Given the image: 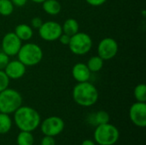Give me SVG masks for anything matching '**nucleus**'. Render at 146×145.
Here are the masks:
<instances>
[{
	"label": "nucleus",
	"instance_id": "f257e3e1",
	"mask_svg": "<svg viewBox=\"0 0 146 145\" xmlns=\"http://www.w3.org/2000/svg\"><path fill=\"white\" fill-rule=\"evenodd\" d=\"M14 122L20 131L33 132L39 126L41 116L35 109L21 105L14 113Z\"/></svg>",
	"mask_w": 146,
	"mask_h": 145
},
{
	"label": "nucleus",
	"instance_id": "f03ea898",
	"mask_svg": "<svg viewBox=\"0 0 146 145\" xmlns=\"http://www.w3.org/2000/svg\"><path fill=\"white\" fill-rule=\"evenodd\" d=\"M74 101L81 107H91L94 105L99 97L97 87L89 81L76 84L72 92Z\"/></svg>",
	"mask_w": 146,
	"mask_h": 145
},
{
	"label": "nucleus",
	"instance_id": "7ed1b4c3",
	"mask_svg": "<svg viewBox=\"0 0 146 145\" xmlns=\"http://www.w3.org/2000/svg\"><path fill=\"white\" fill-rule=\"evenodd\" d=\"M16 56L18 60L26 67H33L42 61L44 53L41 47L37 44L27 43L21 45Z\"/></svg>",
	"mask_w": 146,
	"mask_h": 145
},
{
	"label": "nucleus",
	"instance_id": "20e7f679",
	"mask_svg": "<svg viewBox=\"0 0 146 145\" xmlns=\"http://www.w3.org/2000/svg\"><path fill=\"white\" fill-rule=\"evenodd\" d=\"M22 101L19 91L8 87L0 92V113L14 114L22 105Z\"/></svg>",
	"mask_w": 146,
	"mask_h": 145
},
{
	"label": "nucleus",
	"instance_id": "39448f33",
	"mask_svg": "<svg viewBox=\"0 0 146 145\" xmlns=\"http://www.w3.org/2000/svg\"><path fill=\"white\" fill-rule=\"evenodd\" d=\"M94 141L99 145H114L120 138L118 128L109 123L98 125L96 126L93 133Z\"/></svg>",
	"mask_w": 146,
	"mask_h": 145
},
{
	"label": "nucleus",
	"instance_id": "423d86ee",
	"mask_svg": "<svg viewBox=\"0 0 146 145\" xmlns=\"http://www.w3.org/2000/svg\"><path fill=\"white\" fill-rule=\"evenodd\" d=\"M68 47L73 54L84 56L91 50L92 47V39L89 34L78 32L74 35L71 36Z\"/></svg>",
	"mask_w": 146,
	"mask_h": 145
},
{
	"label": "nucleus",
	"instance_id": "0eeeda50",
	"mask_svg": "<svg viewBox=\"0 0 146 145\" xmlns=\"http://www.w3.org/2000/svg\"><path fill=\"white\" fill-rule=\"evenodd\" d=\"M40 130L44 136L56 137L62 132L65 127L64 121L58 116H50L40 122Z\"/></svg>",
	"mask_w": 146,
	"mask_h": 145
},
{
	"label": "nucleus",
	"instance_id": "6e6552de",
	"mask_svg": "<svg viewBox=\"0 0 146 145\" xmlns=\"http://www.w3.org/2000/svg\"><path fill=\"white\" fill-rule=\"evenodd\" d=\"M39 37L48 42L56 41L62 33V25L54 21H47L43 22L42 26L38 29Z\"/></svg>",
	"mask_w": 146,
	"mask_h": 145
},
{
	"label": "nucleus",
	"instance_id": "1a4fd4ad",
	"mask_svg": "<svg viewBox=\"0 0 146 145\" xmlns=\"http://www.w3.org/2000/svg\"><path fill=\"white\" fill-rule=\"evenodd\" d=\"M119 50V45L115 39L112 38H103L98 46V56L104 61H108L114 58Z\"/></svg>",
	"mask_w": 146,
	"mask_h": 145
},
{
	"label": "nucleus",
	"instance_id": "9d476101",
	"mask_svg": "<svg viewBox=\"0 0 146 145\" xmlns=\"http://www.w3.org/2000/svg\"><path fill=\"white\" fill-rule=\"evenodd\" d=\"M21 45L22 41L14 32H7L2 40V51H3L9 56H15L17 55Z\"/></svg>",
	"mask_w": 146,
	"mask_h": 145
},
{
	"label": "nucleus",
	"instance_id": "9b49d317",
	"mask_svg": "<svg viewBox=\"0 0 146 145\" xmlns=\"http://www.w3.org/2000/svg\"><path fill=\"white\" fill-rule=\"evenodd\" d=\"M129 118L130 121L139 127L146 126V103L136 102L134 103L129 109Z\"/></svg>",
	"mask_w": 146,
	"mask_h": 145
},
{
	"label": "nucleus",
	"instance_id": "f8f14e48",
	"mask_svg": "<svg viewBox=\"0 0 146 145\" xmlns=\"http://www.w3.org/2000/svg\"><path fill=\"white\" fill-rule=\"evenodd\" d=\"M26 68L27 67L19 60H13L9 62L3 71L9 79H19L25 75L27 70Z\"/></svg>",
	"mask_w": 146,
	"mask_h": 145
},
{
	"label": "nucleus",
	"instance_id": "ddd939ff",
	"mask_svg": "<svg viewBox=\"0 0 146 145\" xmlns=\"http://www.w3.org/2000/svg\"><path fill=\"white\" fill-rule=\"evenodd\" d=\"M91 74L92 73L87 68L86 64L83 62L76 63L72 68V76L78 83L89 81Z\"/></svg>",
	"mask_w": 146,
	"mask_h": 145
},
{
	"label": "nucleus",
	"instance_id": "4468645a",
	"mask_svg": "<svg viewBox=\"0 0 146 145\" xmlns=\"http://www.w3.org/2000/svg\"><path fill=\"white\" fill-rule=\"evenodd\" d=\"M110 115L104 111V110H100L96 113L91 114L87 117V122L92 126H98L102 124H106L110 122Z\"/></svg>",
	"mask_w": 146,
	"mask_h": 145
},
{
	"label": "nucleus",
	"instance_id": "2eb2a0df",
	"mask_svg": "<svg viewBox=\"0 0 146 145\" xmlns=\"http://www.w3.org/2000/svg\"><path fill=\"white\" fill-rule=\"evenodd\" d=\"M14 32L21 41H28L33 36V30L32 26L24 23L17 25Z\"/></svg>",
	"mask_w": 146,
	"mask_h": 145
},
{
	"label": "nucleus",
	"instance_id": "dca6fc26",
	"mask_svg": "<svg viewBox=\"0 0 146 145\" xmlns=\"http://www.w3.org/2000/svg\"><path fill=\"white\" fill-rule=\"evenodd\" d=\"M44 11L50 15H56L61 12L62 5L57 0H45L42 3Z\"/></svg>",
	"mask_w": 146,
	"mask_h": 145
},
{
	"label": "nucleus",
	"instance_id": "f3484780",
	"mask_svg": "<svg viewBox=\"0 0 146 145\" xmlns=\"http://www.w3.org/2000/svg\"><path fill=\"white\" fill-rule=\"evenodd\" d=\"M79 28H80L79 23H78L77 20H75L74 18L67 19L62 25V32L67 35H69L70 37L74 35L75 33H77L79 32Z\"/></svg>",
	"mask_w": 146,
	"mask_h": 145
},
{
	"label": "nucleus",
	"instance_id": "a211bd4d",
	"mask_svg": "<svg viewBox=\"0 0 146 145\" xmlns=\"http://www.w3.org/2000/svg\"><path fill=\"white\" fill-rule=\"evenodd\" d=\"M104 63V61L99 56H93L88 60L86 66L91 71V73H97L103 68Z\"/></svg>",
	"mask_w": 146,
	"mask_h": 145
},
{
	"label": "nucleus",
	"instance_id": "6ab92c4d",
	"mask_svg": "<svg viewBox=\"0 0 146 145\" xmlns=\"http://www.w3.org/2000/svg\"><path fill=\"white\" fill-rule=\"evenodd\" d=\"M12 119L9 115L0 113V134H7L12 127Z\"/></svg>",
	"mask_w": 146,
	"mask_h": 145
},
{
	"label": "nucleus",
	"instance_id": "aec40b11",
	"mask_svg": "<svg viewBox=\"0 0 146 145\" xmlns=\"http://www.w3.org/2000/svg\"><path fill=\"white\" fill-rule=\"evenodd\" d=\"M17 145H33L34 137L31 132L21 131L16 137Z\"/></svg>",
	"mask_w": 146,
	"mask_h": 145
},
{
	"label": "nucleus",
	"instance_id": "412c9836",
	"mask_svg": "<svg viewBox=\"0 0 146 145\" xmlns=\"http://www.w3.org/2000/svg\"><path fill=\"white\" fill-rule=\"evenodd\" d=\"M15 6L11 0H0V15L9 16L14 11Z\"/></svg>",
	"mask_w": 146,
	"mask_h": 145
},
{
	"label": "nucleus",
	"instance_id": "4be33fe9",
	"mask_svg": "<svg viewBox=\"0 0 146 145\" xmlns=\"http://www.w3.org/2000/svg\"><path fill=\"white\" fill-rule=\"evenodd\" d=\"M134 97L137 102H146V85L145 84H139L134 88Z\"/></svg>",
	"mask_w": 146,
	"mask_h": 145
},
{
	"label": "nucleus",
	"instance_id": "5701e85b",
	"mask_svg": "<svg viewBox=\"0 0 146 145\" xmlns=\"http://www.w3.org/2000/svg\"><path fill=\"white\" fill-rule=\"evenodd\" d=\"M9 78L3 70H0V92L7 89L9 85Z\"/></svg>",
	"mask_w": 146,
	"mask_h": 145
},
{
	"label": "nucleus",
	"instance_id": "b1692460",
	"mask_svg": "<svg viewBox=\"0 0 146 145\" xmlns=\"http://www.w3.org/2000/svg\"><path fill=\"white\" fill-rule=\"evenodd\" d=\"M9 62V56L3 51H0V70H4Z\"/></svg>",
	"mask_w": 146,
	"mask_h": 145
},
{
	"label": "nucleus",
	"instance_id": "393cba45",
	"mask_svg": "<svg viewBox=\"0 0 146 145\" xmlns=\"http://www.w3.org/2000/svg\"><path fill=\"white\" fill-rule=\"evenodd\" d=\"M40 145H56V140L54 137L44 135V137L40 141Z\"/></svg>",
	"mask_w": 146,
	"mask_h": 145
},
{
	"label": "nucleus",
	"instance_id": "a878e982",
	"mask_svg": "<svg viewBox=\"0 0 146 145\" xmlns=\"http://www.w3.org/2000/svg\"><path fill=\"white\" fill-rule=\"evenodd\" d=\"M43 22L44 21H43V20L40 17L36 16V17H34V18L32 19V21H31V26H32V28L38 29L42 26Z\"/></svg>",
	"mask_w": 146,
	"mask_h": 145
},
{
	"label": "nucleus",
	"instance_id": "bb28decb",
	"mask_svg": "<svg viewBox=\"0 0 146 145\" xmlns=\"http://www.w3.org/2000/svg\"><path fill=\"white\" fill-rule=\"evenodd\" d=\"M70 36L69 35H67V34H65V33H62L61 34V36L59 37V38H58V40L60 41V43L62 44H63V45H68V44H69V41H70Z\"/></svg>",
	"mask_w": 146,
	"mask_h": 145
},
{
	"label": "nucleus",
	"instance_id": "cd10ccee",
	"mask_svg": "<svg viewBox=\"0 0 146 145\" xmlns=\"http://www.w3.org/2000/svg\"><path fill=\"white\" fill-rule=\"evenodd\" d=\"M88 4L92 5V6H94V7H98V6H101L103 4H104L107 0H85Z\"/></svg>",
	"mask_w": 146,
	"mask_h": 145
},
{
	"label": "nucleus",
	"instance_id": "c85d7f7f",
	"mask_svg": "<svg viewBox=\"0 0 146 145\" xmlns=\"http://www.w3.org/2000/svg\"><path fill=\"white\" fill-rule=\"evenodd\" d=\"M11 2L13 3L14 6H16V7H23L27 3V0H11Z\"/></svg>",
	"mask_w": 146,
	"mask_h": 145
},
{
	"label": "nucleus",
	"instance_id": "c756f323",
	"mask_svg": "<svg viewBox=\"0 0 146 145\" xmlns=\"http://www.w3.org/2000/svg\"><path fill=\"white\" fill-rule=\"evenodd\" d=\"M81 145H96L95 142L91 139H86L82 142Z\"/></svg>",
	"mask_w": 146,
	"mask_h": 145
},
{
	"label": "nucleus",
	"instance_id": "7c9ffc66",
	"mask_svg": "<svg viewBox=\"0 0 146 145\" xmlns=\"http://www.w3.org/2000/svg\"><path fill=\"white\" fill-rule=\"evenodd\" d=\"M31 1H33L35 3H43L45 0H31Z\"/></svg>",
	"mask_w": 146,
	"mask_h": 145
},
{
	"label": "nucleus",
	"instance_id": "2f4dec72",
	"mask_svg": "<svg viewBox=\"0 0 146 145\" xmlns=\"http://www.w3.org/2000/svg\"><path fill=\"white\" fill-rule=\"evenodd\" d=\"M98 145H99V144H98Z\"/></svg>",
	"mask_w": 146,
	"mask_h": 145
}]
</instances>
